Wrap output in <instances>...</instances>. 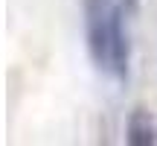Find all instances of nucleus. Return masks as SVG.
Returning <instances> with one entry per match:
<instances>
[{
	"label": "nucleus",
	"mask_w": 157,
	"mask_h": 146,
	"mask_svg": "<svg viewBox=\"0 0 157 146\" xmlns=\"http://www.w3.org/2000/svg\"><path fill=\"white\" fill-rule=\"evenodd\" d=\"M82 9L93 64L117 82L128 79V0H82Z\"/></svg>",
	"instance_id": "1"
},
{
	"label": "nucleus",
	"mask_w": 157,
	"mask_h": 146,
	"mask_svg": "<svg viewBox=\"0 0 157 146\" xmlns=\"http://www.w3.org/2000/svg\"><path fill=\"white\" fill-rule=\"evenodd\" d=\"M128 140L131 143H154L157 140V129L151 123V117L143 111H134L128 117Z\"/></svg>",
	"instance_id": "2"
}]
</instances>
